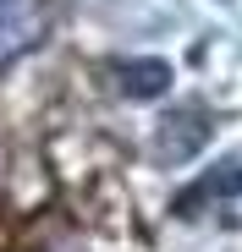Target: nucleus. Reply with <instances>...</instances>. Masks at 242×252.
<instances>
[{
  "label": "nucleus",
  "instance_id": "f257e3e1",
  "mask_svg": "<svg viewBox=\"0 0 242 252\" xmlns=\"http://www.w3.org/2000/svg\"><path fill=\"white\" fill-rule=\"evenodd\" d=\"M198 208H215L226 225H242V164H220L215 176L193 181L176 197V214L182 220H198Z\"/></svg>",
  "mask_w": 242,
  "mask_h": 252
},
{
  "label": "nucleus",
  "instance_id": "f03ea898",
  "mask_svg": "<svg viewBox=\"0 0 242 252\" xmlns=\"http://www.w3.org/2000/svg\"><path fill=\"white\" fill-rule=\"evenodd\" d=\"M44 38V6L39 0H0V71Z\"/></svg>",
  "mask_w": 242,
  "mask_h": 252
},
{
  "label": "nucleus",
  "instance_id": "7ed1b4c3",
  "mask_svg": "<svg viewBox=\"0 0 242 252\" xmlns=\"http://www.w3.org/2000/svg\"><path fill=\"white\" fill-rule=\"evenodd\" d=\"M116 88L127 99H160L171 88V66L165 61H121L116 66Z\"/></svg>",
  "mask_w": 242,
  "mask_h": 252
}]
</instances>
